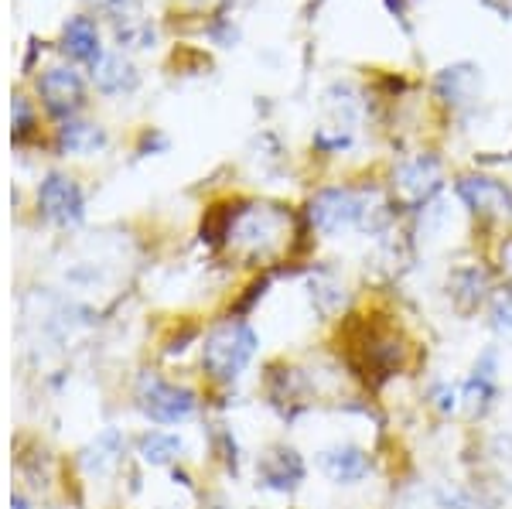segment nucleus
I'll return each instance as SVG.
<instances>
[{"label": "nucleus", "instance_id": "nucleus-1", "mask_svg": "<svg viewBox=\"0 0 512 509\" xmlns=\"http://www.w3.org/2000/svg\"><path fill=\"white\" fill-rule=\"evenodd\" d=\"M390 219L383 202L369 205V192H352V188H325L311 202V223L325 236H335L342 229H379Z\"/></svg>", "mask_w": 512, "mask_h": 509}, {"label": "nucleus", "instance_id": "nucleus-2", "mask_svg": "<svg viewBox=\"0 0 512 509\" xmlns=\"http://www.w3.org/2000/svg\"><path fill=\"white\" fill-rule=\"evenodd\" d=\"M253 352H256L253 328L243 322H226L205 339L202 359H205V369H209L216 380H236L246 369V363L253 359Z\"/></svg>", "mask_w": 512, "mask_h": 509}, {"label": "nucleus", "instance_id": "nucleus-3", "mask_svg": "<svg viewBox=\"0 0 512 509\" xmlns=\"http://www.w3.org/2000/svg\"><path fill=\"white\" fill-rule=\"evenodd\" d=\"M137 404L151 421H158V424H178L195 414L192 393L181 390V387H171V383L158 380V376H144V380H140Z\"/></svg>", "mask_w": 512, "mask_h": 509}, {"label": "nucleus", "instance_id": "nucleus-4", "mask_svg": "<svg viewBox=\"0 0 512 509\" xmlns=\"http://www.w3.org/2000/svg\"><path fill=\"white\" fill-rule=\"evenodd\" d=\"M441 188V164L431 154H420L414 161H403L393 175V192L407 209L431 202L434 192Z\"/></svg>", "mask_w": 512, "mask_h": 509}, {"label": "nucleus", "instance_id": "nucleus-5", "mask_svg": "<svg viewBox=\"0 0 512 509\" xmlns=\"http://www.w3.org/2000/svg\"><path fill=\"white\" fill-rule=\"evenodd\" d=\"M38 202L41 212L59 226H76L82 219V192L65 175H48L38 188Z\"/></svg>", "mask_w": 512, "mask_h": 509}, {"label": "nucleus", "instance_id": "nucleus-6", "mask_svg": "<svg viewBox=\"0 0 512 509\" xmlns=\"http://www.w3.org/2000/svg\"><path fill=\"white\" fill-rule=\"evenodd\" d=\"M38 93H41V100H45L48 110L59 113V117H65V113H76L79 110L86 89H82L79 72L65 69V65H55V69L41 72Z\"/></svg>", "mask_w": 512, "mask_h": 509}, {"label": "nucleus", "instance_id": "nucleus-7", "mask_svg": "<svg viewBox=\"0 0 512 509\" xmlns=\"http://www.w3.org/2000/svg\"><path fill=\"white\" fill-rule=\"evenodd\" d=\"M458 195L478 216H512V192L495 178H461Z\"/></svg>", "mask_w": 512, "mask_h": 509}, {"label": "nucleus", "instance_id": "nucleus-8", "mask_svg": "<svg viewBox=\"0 0 512 509\" xmlns=\"http://www.w3.org/2000/svg\"><path fill=\"white\" fill-rule=\"evenodd\" d=\"M260 482L267 489L291 492L304 482V462L291 448H274L260 458Z\"/></svg>", "mask_w": 512, "mask_h": 509}, {"label": "nucleus", "instance_id": "nucleus-9", "mask_svg": "<svg viewBox=\"0 0 512 509\" xmlns=\"http://www.w3.org/2000/svg\"><path fill=\"white\" fill-rule=\"evenodd\" d=\"M321 472L332 482H359L369 472V458L355 445H335L321 451Z\"/></svg>", "mask_w": 512, "mask_h": 509}, {"label": "nucleus", "instance_id": "nucleus-10", "mask_svg": "<svg viewBox=\"0 0 512 509\" xmlns=\"http://www.w3.org/2000/svg\"><path fill=\"white\" fill-rule=\"evenodd\" d=\"M62 48H65L69 59L86 62V65H96L99 59H103V52H99V31L89 18H72L69 24H65Z\"/></svg>", "mask_w": 512, "mask_h": 509}, {"label": "nucleus", "instance_id": "nucleus-11", "mask_svg": "<svg viewBox=\"0 0 512 509\" xmlns=\"http://www.w3.org/2000/svg\"><path fill=\"white\" fill-rule=\"evenodd\" d=\"M492 397H495V349H489L482 359H478L472 380H468V387H465V400L475 414H485L492 404Z\"/></svg>", "mask_w": 512, "mask_h": 509}, {"label": "nucleus", "instance_id": "nucleus-12", "mask_svg": "<svg viewBox=\"0 0 512 509\" xmlns=\"http://www.w3.org/2000/svg\"><path fill=\"white\" fill-rule=\"evenodd\" d=\"M93 79L103 93H127V89L137 86V72L134 65L120 55H103L96 65H93Z\"/></svg>", "mask_w": 512, "mask_h": 509}, {"label": "nucleus", "instance_id": "nucleus-13", "mask_svg": "<svg viewBox=\"0 0 512 509\" xmlns=\"http://www.w3.org/2000/svg\"><path fill=\"white\" fill-rule=\"evenodd\" d=\"M59 144L69 154H93L99 147L106 144L103 130L93 127V123H82V120H65L59 130Z\"/></svg>", "mask_w": 512, "mask_h": 509}, {"label": "nucleus", "instance_id": "nucleus-14", "mask_svg": "<svg viewBox=\"0 0 512 509\" xmlns=\"http://www.w3.org/2000/svg\"><path fill=\"white\" fill-rule=\"evenodd\" d=\"M140 455H144V462H151V465H168L181 455V441L175 434L151 431L140 438Z\"/></svg>", "mask_w": 512, "mask_h": 509}, {"label": "nucleus", "instance_id": "nucleus-15", "mask_svg": "<svg viewBox=\"0 0 512 509\" xmlns=\"http://www.w3.org/2000/svg\"><path fill=\"white\" fill-rule=\"evenodd\" d=\"M89 455H96V458H86L89 469L106 472L113 462H117V455H120V438H117V434H113V431H106L103 438H99L96 445H93V451H89Z\"/></svg>", "mask_w": 512, "mask_h": 509}, {"label": "nucleus", "instance_id": "nucleus-16", "mask_svg": "<svg viewBox=\"0 0 512 509\" xmlns=\"http://www.w3.org/2000/svg\"><path fill=\"white\" fill-rule=\"evenodd\" d=\"M454 298H461V308H472L478 298H482V287H485V277L478 274V270H461L458 277H454Z\"/></svg>", "mask_w": 512, "mask_h": 509}, {"label": "nucleus", "instance_id": "nucleus-17", "mask_svg": "<svg viewBox=\"0 0 512 509\" xmlns=\"http://www.w3.org/2000/svg\"><path fill=\"white\" fill-rule=\"evenodd\" d=\"M492 328L502 335H512V287H502L492 298Z\"/></svg>", "mask_w": 512, "mask_h": 509}, {"label": "nucleus", "instance_id": "nucleus-18", "mask_svg": "<svg viewBox=\"0 0 512 509\" xmlns=\"http://www.w3.org/2000/svg\"><path fill=\"white\" fill-rule=\"evenodd\" d=\"M437 509H489V503L468 489H444L437 496Z\"/></svg>", "mask_w": 512, "mask_h": 509}, {"label": "nucleus", "instance_id": "nucleus-19", "mask_svg": "<svg viewBox=\"0 0 512 509\" xmlns=\"http://www.w3.org/2000/svg\"><path fill=\"white\" fill-rule=\"evenodd\" d=\"M434 400H437V407H441L444 414H451V410L458 407V390H454V387H437Z\"/></svg>", "mask_w": 512, "mask_h": 509}, {"label": "nucleus", "instance_id": "nucleus-20", "mask_svg": "<svg viewBox=\"0 0 512 509\" xmlns=\"http://www.w3.org/2000/svg\"><path fill=\"white\" fill-rule=\"evenodd\" d=\"M93 4L103 7V11H110V14H123V11L134 7V0H93Z\"/></svg>", "mask_w": 512, "mask_h": 509}, {"label": "nucleus", "instance_id": "nucleus-21", "mask_svg": "<svg viewBox=\"0 0 512 509\" xmlns=\"http://www.w3.org/2000/svg\"><path fill=\"white\" fill-rule=\"evenodd\" d=\"M485 4L495 7V11H499L502 18H509V14H512V0H485Z\"/></svg>", "mask_w": 512, "mask_h": 509}, {"label": "nucleus", "instance_id": "nucleus-22", "mask_svg": "<svg viewBox=\"0 0 512 509\" xmlns=\"http://www.w3.org/2000/svg\"><path fill=\"white\" fill-rule=\"evenodd\" d=\"M502 260H506V267L512 270V240H509L506 246H502Z\"/></svg>", "mask_w": 512, "mask_h": 509}, {"label": "nucleus", "instance_id": "nucleus-23", "mask_svg": "<svg viewBox=\"0 0 512 509\" xmlns=\"http://www.w3.org/2000/svg\"><path fill=\"white\" fill-rule=\"evenodd\" d=\"M11 509H28V506H24V499H21V496H14V503H11Z\"/></svg>", "mask_w": 512, "mask_h": 509}]
</instances>
